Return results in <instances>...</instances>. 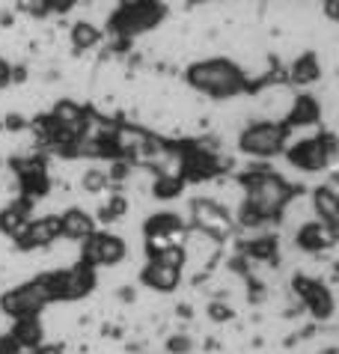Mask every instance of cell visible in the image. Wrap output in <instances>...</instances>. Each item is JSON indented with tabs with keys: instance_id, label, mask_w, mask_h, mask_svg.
Segmentation results:
<instances>
[{
	"instance_id": "6da1fadb",
	"label": "cell",
	"mask_w": 339,
	"mask_h": 354,
	"mask_svg": "<svg viewBox=\"0 0 339 354\" xmlns=\"http://www.w3.org/2000/svg\"><path fill=\"white\" fill-rule=\"evenodd\" d=\"M187 84L205 95L229 98V95H238L244 90L247 77L241 68L229 60H199L187 68Z\"/></svg>"
},
{
	"instance_id": "7a4b0ae2",
	"label": "cell",
	"mask_w": 339,
	"mask_h": 354,
	"mask_svg": "<svg viewBox=\"0 0 339 354\" xmlns=\"http://www.w3.org/2000/svg\"><path fill=\"white\" fill-rule=\"evenodd\" d=\"M244 203L259 214V218H280L286 212L288 200H292V191L280 176L268 173V170H256L250 176H244Z\"/></svg>"
},
{
	"instance_id": "3957f363",
	"label": "cell",
	"mask_w": 339,
	"mask_h": 354,
	"mask_svg": "<svg viewBox=\"0 0 339 354\" xmlns=\"http://www.w3.org/2000/svg\"><path fill=\"white\" fill-rule=\"evenodd\" d=\"M48 301H51V295H48L45 280L36 277L30 283L9 289L3 298H0V310H3V316H9V319H33Z\"/></svg>"
},
{
	"instance_id": "277c9868",
	"label": "cell",
	"mask_w": 339,
	"mask_h": 354,
	"mask_svg": "<svg viewBox=\"0 0 339 354\" xmlns=\"http://www.w3.org/2000/svg\"><path fill=\"white\" fill-rule=\"evenodd\" d=\"M286 137H288V131L280 122L259 120L241 131V137H238V149L244 155H253V158H271V155H277L286 146Z\"/></svg>"
},
{
	"instance_id": "5b68a950",
	"label": "cell",
	"mask_w": 339,
	"mask_h": 354,
	"mask_svg": "<svg viewBox=\"0 0 339 354\" xmlns=\"http://www.w3.org/2000/svg\"><path fill=\"white\" fill-rule=\"evenodd\" d=\"M45 286H48V295H51V301H77L84 298V295L93 289V268L89 265H72V268H63L57 274H45Z\"/></svg>"
},
{
	"instance_id": "8992f818",
	"label": "cell",
	"mask_w": 339,
	"mask_h": 354,
	"mask_svg": "<svg viewBox=\"0 0 339 354\" xmlns=\"http://www.w3.org/2000/svg\"><path fill=\"white\" fill-rule=\"evenodd\" d=\"M336 158V140L333 134H324V137H310V140H301L295 143V149H288V161L295 167H301L306 173H318L324 170L327 164Z\"/></svg>"
},
{
	"instance_id": "52a82bcc",
	"label": "cell",
	"mask_w": 339,
	"mask_h": 354,
	"mask_svg": "<svg viewBox=\"0 0 339 354\" xmlns=\"http://www.w3.org/2000/svg\"><path fill=\"white\" fill-rule=\"evenodd\" d=\"M161 18H164V6L146 3V0H134V3H125L113 15V27L122 36H137L143 30H152Z\"/></svg>"
},
{
	"instance_id": "ba28073f",
	"label": "cell",
	"mask_w": 339,
	"mask_h": 354,
	"mask_svg": "<svg viewBox=\"0 0 339 354\" xmlns=\"http://www.w3.org/2000/svg\"><path fill=\"white\" fill-rule=\"evenodd\" d=\"M125 253H128V248L119 235L95 232V235H89L84 244V265H89V268H116V265L125 259Z\"/></svg>"
},
{
	"instance_id": "9c48e42d",
	"label": "cell",
	"mask_w": 339,
	"mask_h": 354,
	"mask_svg": "<svg viewBox=\"0 0 339 354\" xmlns=\"http://www.w3.org/2000/svg\"><path fill=\"white\" fill-rule=\"evenodd\" d=\"M194 221L199 226V232L208 235L212 241H221V239H226V235L232 232L229 212L214 200H196L194 203Z\"/></svg>"
},
{
	"instance_id": "30bf717a",
	"label": "cell",
	"mask_w": 339,
	"mask_h": 354,
	"mask_svg": "<svg viewBox=\"0 0 339 354\" xmlns=\"http://www.w3.org/2000/svg\"><path fill=\"white\" fill-rule=\"evenodd\" d=\"M295 289H297V298H301L306 307H310L313 316L318 319H327L333 313V298H331V289L315 283L310 277H297L295 280Z\"/></svg>"
},
{
	"instance_id": "8fae6325",
	"label": "cell",
	"mask_w": 339,
	"mask_h": 354,
	"mask_svg": "<svg viewBox=\"0 0 339 354\" xmlns=\"http://www.w3.org/2000/svg\"><path fill=\"white\" fill-rule=\"evenodd\" d=\"M295 241H297V248L306 253H322L336 241V226H327L322 221H306L297 226Z\"/></svg>"
},
{
	"instance_id": "7c38bea8",
	"label": "cell",
	"mask_w": 339,
	"mask_h": 354,
	"mask_svg": "<svg viewBox=\"0 0 339 354\" xmlns=\"http://www.w3.org/2000/svg\"><path fill=\"white\" fill-rule=\"evenodd\" d=\"M59 239V218H36V221H30L27 226V232H24V239L18 241L24 250L30 248H54Z\"/></svg>"
},
{
	"instance_id": "4fadbf2b",
	"label": "cell",
	"mask_w": 339,
	"mask_h": 354,
	"mask_svg": "<svg viewBox=\"0 0 339 354\" xmlns=\"http://www.w3.org/2000/svg\"><path fill=\"white\" fill-rule=\"evenodd\" d=\"M318 116H322V107H318V102L313 95H295L292 107H288L286 120L280 122L283 129H306V125H315Z\"/></svg>"
},
{
	"instance_id": "5bb4252c",
	"label": "cell",
	"mask_w": 339,
	"mask_h": 354,
	"mask_svg": "<svg viewBox=\"0 0 339 354\" xmlns=\"http://www.w3.org/2000/svg\"><path fill=\"white\" fill-rule=\"evenodd\" d=\"M59 235L68 241H84L89 235H95V223L86 212L81 209H68L63 218H59Z\"/></svg>"
},
{
	"instance_id": "9a60e30c",
	"label": "cell",
	"mask_w": 339,
	"mask_h": 354,
	"mask_svg": "<svg viewBox=\"0 0 339 354\" xmlns=\"http://www.w3.org/2000/svg\"><path fill=\"white\" fill-rule=\"evenodd\" d=\"M27 226H30L27 203H12V205H6V209L0 212V232L9 235V239L21 241L24 232H27Z\"/></svg>"
},
{
	"instance_id": "2e32d148",
	"label": "cell",
	"mask_w": 339,
	"mask_h": 354,
	"mask_svg": "<svg viewBox=\"0 0 339 354\" xmlns=\"http://www.w3.org/2000/svg\"><path fill=\"white\" fill-rule=\"evenodd\" d=\"M310 205H313V212L318 214V218H322V223L336 226V221H339V194L331 188V185L315 188L313 196H310Z\"/></svg>"
},
{
	"instance_id": "e0dca14e",
	"label": "cell",
	"mask_w": 339,
	"mask_h": 354,
	"mask_svg": "<svg viewBox=\"0 0 339 354\" xmlns=\"http://www.w3.org/2000/svg\"><path fill=\"white\" fill-rule=\"evenodd\" d=\"M143 280L149 289L155 292H170L178 286V280H182V271L176 268H167V265H158V262H149V268L143 271Z\"/></svg>"
},
{
	"instance_id": "ac0fdd59",
	"label": "cell",
	"mask_w": 339,
	"mask_h": 354,
	"mask_svg": "<svg viewBox=\"0 0 339 354\" xmlns=\"http://www.w3.org/2000/svg\"><path fill=\"white\" fill-rule=\"evenodd\" d=\"M288 77H292V84H301V86L315 84L318 77H322V63H318V57L310 51L301 54L292 66H288Z\"/></svg>"
},
{
	"instance_id": "d6986e66",
	"label": "cell",
	"mask_w": 339,
	"mask_h": 354,
	"mask_svg": "<svg viewBox=\"0 0 339 354\" xmlns=\"http://www.w3.org/2000/svg\"><path fill=\"white\" fill-rule=\"evenodd\" d=\"M9 337L15 339L18 348H36L39 339H42V324H39V319H15L12 324V333Z\"/></svg>"
},
{
	"instance_id": "ffe728a7",
	"label": "cell",
	"mask_w": 339,
	"mask_h": 354,
	"mask_svg": "<svg viewBox=\"0 0 339 354\" xmlns=\"http://www.w3.org/2000/svg\"><path fill=\"white\" fill-rule=\"evenodd\" d=\"M98 39H102V30H98L95 24H89V21L72 24V45H75V51H89Z\"/></svg>"
},
{
	"instance_id": "44dd1931",
	"label": "cell",
	"mask_w": 339,
	"mask_h": 354,
	"mask_svg": "<svg viewBox=\"0 0 339 354\" xmlns=\"http://www.w3.org/2000/svg\"><path fill=\"white\" fill-rule=\"evenodd\" d=\"M107 185H111V176H107V170H86L84 173V191L102 194Z\"/></svg>"
},
{
	"instance_id": "7402d4cb",
	"label": "cell",
	"mask_w": 339,
	"mask_h": 354,
	"mask_svg": "<svg viewBox=\"0 0 339 354\" xmlns=\"http://www.w3.org/2000/svg\"><path fill=\"white\" fill-rule=\"evenodd\" d=\"M247 253L256 259H271L277 253V241L274 239H256V241L247 244Z\"/></svg>"
},
{
	"instance_id": "603a6c76",
	"label": "cell",
	"mask_w": 339,
	"mask_h": 354,
	"mask_svg": "<svg viewBox=\"0 0 339 354\" xmlns=\"http://www.w3.org/2000/svg\"><path fill=\"white\" fill-rule=\"evenodd\" d=\"M182 191V179H173V176H161L155 182V196H176Z\"/></svg>"
},
{
	"instance_id": "cb8c5ba5",
	"label": "cell",
	"mask_w": 339,
	"mask_h": 354,
	"mask_svg": "<svg viewBox=\"0 0 339 354\" xmlns=\"http://www.w3.org/2000/svg\"><path fill=\"white\" fill-rule=\"evenodd\" d=\"M167 346H170V351H187V348H191V342L182 339V337H176V339H170Z\"/></svg>"
},
{
	"instance_id": "d4e9b609",
	"label": "cell",
	"mask_w": 339,
	"mask_h": 354,
	"mask_svg": "<svg viewBox=\"0 0 339 354\" xmlns=\"http://www.w3.org/2000/svg\"><path fill=\"white\" fill-rule=\"evenodd\" d=\"M212 319H229V307H223V304H212Z\"/></svg>"
},
{
	"instance_id": "484cf974",
	"label": "cell",
	"mask_w": 339,
	"mask_h": 354,
	"mask_svg": "<svg viewBox=\"0 0 339 354\" xmlns=\"http://www.w3.org/2000/svg\"><path fill=\"white\" fill-rule=\"evenodd\" d=\"M9 84V66L0 60V86H6Z\"/></svg>"
},
{
	"instance_id": "4316f807",
	"label": "cell",
	"mask_w": 339,
	"mask_h": 354,
	"mask_svg": "<svg viewBox=\"0 0 339 354\" xmlns=\"http://www.w3.org/2000/svg\"><path fill=\"white\" fill-rule=\"evenodd\" d=\"M33 354H63V348H59V346H42V348L33 351Z\"/></svg>"
},
{
	"instance_id": "83f0119b",
	"label": "cell",
	"mask_w": 339,
	"mask_h": 354,
	"mask_svg": "<svg viewBox=\"0 0 339 354\" xmlns=\"http://www.w3.org/2000/svg\"><path fill=\"white\" fill-rule=\"evenodd\" d=\"M18 354H27V351H18Z\"/></svg>"
}]
</instances>
